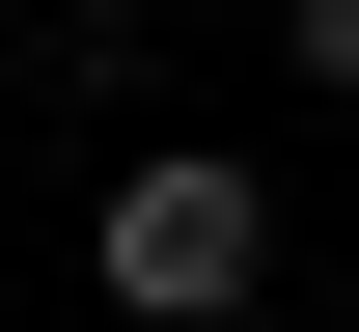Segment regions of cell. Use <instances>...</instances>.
Segmentation results:
<instances>
[{
    "label": "cell",
    "mask_w": 359,
    "mask_h": 332,
    "mask_svg": "<svg viewBox=\"0 0 359 332\" xmlns=\"http://www.w3.org/2000/svg\"><path fill=\"white\" fill-rule=\"evenodd\" d=\"M83 277H111V332H222V305L276 277V194H249L222 139H166V166H111V222H83Z\"/></svg>",
    "instance_id": "6da1fadb"
},
{
    "label": "cell",
    "mask_w": 359,
    "mask_h": 332,
    "mask_svg": "<svg viewBox=\"0 0 359 332\" xmlns=\"http://www.w3.org/2000/svg\"><path fill=\"white\" fill-rule=\"evenodd\" d=\"M276 55H304V84H332V111H359V0H276Z\"/></svg>",
    "instance_id": "7a4b0ae2"
}]
</instances>
